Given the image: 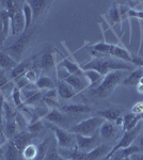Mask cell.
Wrapping results in <instances>:
<instances>
[{"label": "cell", "mask_w": 143, "mask_h": 160, "mask_svg": "<svg viewBox=\"0 0 143 160\" xmlns=\"http://www.w3.org/2000/svg\"><path fill=\"white\" fill-rule=\"evenodd\" d=\"M108 16L111 20V22H112V25H118L122 22L121 13H120L119 6L116 3H112V7L110 8V10L108 12Z\"/></svg>", "instance_id": "d6a6232c"}, {"label": "cell", "mask_w": 143, "mask_h": 160, "mask_svg": "<svg viewBox=\"0 0 143 160\" xmlns=\"http://www.w3.org/2000/svg\"><path fill=\"white\" fill-rule=\"evenodd\" d=\"M142 127H143V122H142V120H141L139 123H138V125L134 128V129L123 132V136H122L121 139H120V140L118 141L116 145L113 146V148H111V151L107 154V156L105 157V160H108L114 153H116V152L120 151V149L126 148H128L129 145H131V144L135 142V140H136V139L138 138V136L141 133Z\"/></svg>", "instance_id": "5b68a950"}, {"label": "cell", "mask_w": 143, "mask_h": 160, "mask_svg": "<svg viewBox=\"0 0 143 160\" xmlns=\"http://www.w3.org/2000/svg\"><path fill=\"white\" fill-rule=\"evenodd\" d=\"M0 35H2V38H3V25H2V19H1V8H0Z\"/></svg>", "instance_id": "f6af8a7d"}, {"label": "cell", "mask_w": 143, "mask_h": 160, "mask_svg": "<svg viewBox=\"0 0 143 160\" xmlns=\"http://www.w3.org/2000/svg\"><path fill=\"white\" fill-rule=\"evenodd\" d=\"M141 133H142V135H143V127H142V129H141Z\"/></svg>", "instance_id": "f907efd6"}, {"label": "cell", "mask_w": 143, "mask_h": 160, "mask_svg": "<svg viewBox=\"0 0 143 160\" xmlns=\"http://www.w3.org/2000/svg\"><path fill=\"white\" fill-rule=\"evenodd\" d=\"M34 29H29L28 31H25L22 35L18 37L16 41H14L8 47H6L4 51L11 57L13 60L16 61L17 63H19L20 59L24 56L26 49H27L29 44L31 43V40H32L33 35H34Z\"/></svg>", "instance_id": "3957f363"}, {"label": "cell", "mask_w": 143, "mask_h": 160, "mask_svg": "<svg viewBox=\"0 0 143 160\" xmlns=\"http://www.w3.org/2000/svg\"><path fill=\"white\" fill-rule=\"evenodd\" d=\"M142 6H143V1H142Z\"/></svg>", "instance_id": "f5cc1de1"}, {"label": "cell", "mask_w": 143, "mask_h": 160, "mask_svg": "<svg viewBox=\"0 0 143 160\" xmlns=\"http://www.w3.org/2000/svg\"><path fill=\"white\" fill-rule=\"evenodd\" d=\"M44 128V124L42 120H36V121H32L28 124V127H27V131H29L30 133L32 135H36L41 130Z\"/></svg>", "instance_id": "8d00e7d4"}, {"label": "cell", "mask_w": 143, "mask_h": 160, "mask_svg": "<svg viewBox=\"0 0 143 160\" xmlns=\"http://www.w3.org/2000/svg\"><path fill=\"white\" fill-rule=\"evenodd\" d=\"M140 121H141V115H136L131 112L123 115V124H122V127H121L122 132L134 129Z\"/></svg>", "instance_id": "ffe728a7"}, {"label": "cell", "mask_w": 143, "mask_h": 160, "mask_svg": "<svg viewBox=\"0 0 143 160\" xmlns=\"http://www.w3.org/2000/svg\"><path fill=\"white\" fill-rule=\"evenodd\" d=\"M54 140L51 137H47V138H45L40 144H38V155H36L35 160H43L44 159V157H45V155L47 153L49 146H50V144Z\"/></svg>", "instance_id": "f546056e"}, {"label": "cell", "mask_w": 143, "mask_h": 160, "mask_svg": "<svg viewBox=\"0 0 143 160\" xmlns=\"http://www.w3.org/2000/svg\"><path fill=\"white\" fill-rule=\"evenodd\" d=\"M57 91H58L59 96L63 99H71L77 95V92L75 91L69 83L63 81V80H61L58 83V86H57Z\"/></svg>", "instance_id": "603a6c76"}, {"label": "cell", "mask_w": 143, "mask_h": 160, "mask_svg": "<svg viewBox=\"0 0 143 160\" xmlns=\"http://www.w3.org/2000/svg\"><path fill=\"white\" fill-rule=\"evenodd\" d=\"M53 130L54 132L56 142L59 148L71 149L76 148V137L74 133L69 132V130L64 129V128L58 127L56 125H53Z\"/></svg>", "instance_id": "8992f818"}, {"label": "cell", "mask_w": 143, "mask_h": 160, "mask_svg": "<svg viewBox=\"0 0 143 160\" xmlns=\"http://www.w3.org/2000/svg\"><path fill=\"white\" fill-rule=\"evenodd\" d=\"M44 120L48 123H51L53 125L64 128L66 130H69L71 128V118L67 117V114H65L64 112L60 111L58 108H54V109L48 111L47 114L44 117Z\"/></svg>", "instance_id": "52a82bcc"}, {"label": "cell", "mask_w": 143, "mask_h": 160, "mask_svg": "<svg viewBox=\"0 0 143 160\" xmlns=\"http://www.w3.org/2000/svg\"><path fill=\"white\" fill-rule=\"evenodd\" d=\"M11 97H12L13 102H14V105L16 108H20L23 105H24V98H23L22 91H20L18 88L14 87L13 91L11 92Z\"/></svg>", "instance_id": "e575fe53"}, {"label": "cell", "mask_w": 143, "mask_h": 160, "mask_svg": "<svg viewBox=\"0 0 143 160\" xmlns=\"http://www.w3.org/2000/svg\"><path fill=\"white\" fill-rule=\"evenodd\" d=\"M108 160H129V158H120V157L115 156V155H112Z\"/></svg>", "instance_id": "bcb514c9"}, {"label": "cell", "mask_w": 143, "mask_h": 160, "mask_svg": "<svg viewBox=\"0 0 143 160\" xmlns=\"http://www.w3.org/2000/svg\"><path fill=\"white\" fill-rule=\"evenodd\" d=\"M142 76H143V68H142L134 69V71H131L130 73L125 77V79L123 80L122 84L125 87H130V88L137 87Z\"/></svg>", "instance_id": "44dd1931"}, {"label": "cell", "mask_w": 143, "mask_h": 160, "mask_svg": "<svg viewBox=\"0 0 143 160\" xmlns=\"http://www.w3.org/2000/svg\"><path fill=\"white\" fill-rule=\"evenodd\" d=\"M43 160H65L62 157V155L60 154L58 144H57V142L54 140L51 142L50 146H49L47 153H46Z\"/></svg>", "instance_id": "4316f807"}, {"label": "cell", "mask_w": 143, "mask_h": 160, "mask_svg": "<svg viewBox=\"0 0 143 160\" xmlns=\"http://www.w3.org/2000/svg\"><path fill=\"white\" fill-rule=\"evenodd\" d=\"M84 76L85 77V79L89 81L90 89H94L96 86H98L104 78V76H101L100 73H97L96 71H93V69L84 71Z\"/></svg>", "instance_id": "d4e9b609"}, {"label": "cell", "mask_w": 143, "mask_h": 160, "mask_svg": "<svg viewBox=\"0 0 143 160\" xmlns=\"http://www.w3.org/2000/svg\"><path fill=\"white\" fill-rule=\"evenodd\" d=\"M36 88L41 91L43 90H53V89H56V83L53 79L50 78L47 75H42V76L38 77V81H36Z\"/></svg>", "instance_id": "484cf974"}, {"label": "cell", "mask_w": 143, "mask_h": 160, "mask_svg": "<svg viewBox=\"0 0 143 160\" xmlns=\"http://www.w3.org/2000/svg\"><path fill=\"white\" fill-rule=\"evenodd\" d=\"M43 95H44V92L38 90L36 91L32 96L28 97L27 99L24 100V105L25 106H34V105H38V102H40L41 100L43 99Z\"/></svg>", "instance_id": "d590c367"}, {"label": "cell", "mask_w": 143, "mask_h": 160, "mask_svg": "<svg viewBox=\"0 0 143 160\" xmlns=\"http://www.w3.org/2000/svg\"><path fill=\"white\" fill-rule=\"evenodd\" d=\"M9 142V139H8V137L6 136V133H4V131L2 130L1 126H0V148H1L3 144H6V142Z\"/></svg>", "instance_id": "7bdbcfd3"}, {"label": "cell", "mask_w": 143, "mask_h": 160, "mask_svg": "<svg viewBox=\"0 0 143 160\" xmlns=\"http://www.w3.org/2000/svg\"><path fill=\"white\" fill-rule=\"evenodd\" d=\"M34 135L30 133L29 131H18V132L11 139V141L14 143V145L19 149L20 152L24 151V148L31 143V140L33 139Z\"/></svg>", "instance_id": "9a60e30c"}, {"label": "cell", "mask_w": 143, "mask_h": 160, "mask_svg": "<svg viewBox=\"0 0 143 160\" xmlns=\"http://www.w3.org/2000/svg\"><path fill=\"white\" fill-rule=\"evenodd\" d=\"M0 160H6V159H4L3 157H0Z\"/></svg>", "instance_id": "c3c4849f"}, {"label": "cell", "mask_w": 143, "mask_h": 160, "mask_svg": "<svg viewBox=\"0 0 143 160\" xmlns=\"http://www.w3.org/2000/svg\"><path fill=\"white\" fill-rule=\"evenodd\" d=\"M31 62H32L31 59L22 61V62H19V63H17V65L15 66V68H13L11 69V72H10V78L12 79V81L19 78V77L24 76V75L27 73L28 69H30Z\"/></svg>", "instance_id": "ac0fdd59"}, {"label": "cell", "mask_w": 143, "mask_h": 160, "mask_svg": "<svg viewBox=\"0 0 143 160\" xmlns=\"http://www.w3.org/2000/svg\"><path fill=\"white\" fill-rule=\"evenodd\" d=\"M132 64L134 65H137L139 68H143V59L139 58V57H132Z\"/></svg>", "instance_id": "ee69618b"}, {"label": "cell", "mask_w": 143, "mask_h": 160, "mask_svg": "<svg viewBox=\"0 0 143 160\" xmlns=\"http://www.w3.org/2000/svg\"><path fill=\"white\" fill-rule=\"evenodd\" d=\"M60 68L69 73V75H76V76H84V69L81 68V66H79L77 63H75L74 61L69 60V58H64L62 62L60 63Z\"/></svg>", "instance_id": "d6986e66"}, {"label": "cell", "mask_w": 143, "mask_h": 160, "mask_svg": "<svg viewBox=\"0 0 143 160\" xmlns=\"http://www.w3.org/2000/svg\"><path fill=\"white\" fill-rule=\"evenodd\" d=\"M3 102H4V98H3V95L0 93V126L2 125L3 123Z\"/></svg>", "instance_id": "60d3db41"}, {"label": "cell", "mask_w": 143, "mask_h": 160, "mask_svg": "<svg viewBox=\"0 0 143 160\" xmlns=\"http://www.w3.org/2000/svg\"><path fill=\"white\" fill-rule=\"evenodd\" d=\"M131 113L136 115H141L143 114V102H136L134 105V107L131 108Z\"/></svg>", "instance_id": "f35d334b"}, {"label": "cell", "mask_w": 143, "mask_h": 160, "mask_svg": "<svg viewBox=\"0 0 143 160\" xmlns=\"http://www.w3.org/2000/svg\"><path fill=\"white\" fill-rule=\"evenodd\" d=\"M4 74H6V72H4V69H1V68H0V79H1V77L3 76Z\"/></svg>", "instance_id": "7dc6e473"}, {"label": "cell", "mask_w": 143, "mask_h": 160, "mask_svg": "<svg viewBox=\"0 0 143 160\" xmlns=\"http://www.w3.org/2000/svg\"><path fill=\"white\" fill-rule=\"evenodd\" d=\"M36 68H38L42 71L49 72L56 68V57L54 56L53 50H45L38 56V59L36 61Z\"/></svg>", "instance_id": "30bf717a"}, {"label": "cell", "mask_w": 143, "mask_h": 160, "mask_svg": "<svg viewBox=\"0 0 143 160\" xmlns=\"http://www.w3.org/2000/svg\"><path fill=\"white\" fill-rule=\"evenodd\" d=\"M0 8H1V19H2V25H3V40L9 37V31H10V16L9 13L3 7H1L0 4Z\"/></svg>", "instance_id": "836d02e7"}, {"label": "cell", "mask_w": 143, "mask_h": 160, "mask_svg": "<svg viewBox=\"0 0 143 160\" xmlns=\"http://www.w3.org/2000/svg\"><path fill=\"white\" fill-rule=\"evenodd\" d=\"M25 77L27 78V80L30 82V83H36V81H38V73H36L33 68L28 69L27 73L25 74Z\"/></svg>", "instance_id": "74e56055"}, {"label": "cell", "mask_w": 143, "mask_h": 160, "mask_svg": "<svg viewBox=\"0 0 143 160\" xmlns=\"http://www.w3.org/2000/svg\"><path fill=\"white\" fill-rule=\"evenodd\" d=\"M134 143L137 144L138 148H139V149H140V152L143 153V135H142V133H140V135L138 136V138L135 140Z\"/></svg>", "instance_id": "b9f144b4"}, {"label": "cell", "mask_w": 143, "mask_h": 160, "mask_svg": "<svg viewBox=\"0 0 143 160\" xmlns=\"http://www.w3.org/2000/svg\"><path fill=\"white\" fill-rule=\"evenodd\" d=\"M23 13H24V18H25V30L28 31L30 29L31 24L33 22V16H32L31 8L28 4L27 1H25L23 3Z\"/></svg>", "instance_id": "4dcf8cb0"}, {"label": "cell", "mask_w": 143, "mask_h": 160, "mask_svg": "<svg viewBox=\"0 0 143 160\" xmlns=\"http://www.w3.org/2000/svg\"><path fill=\"white\" fill-rule=\"evenodd\" d=\"M22 155L25 160H35L36 155H38V145L30 143L29 145H27L24 148V151L22 152Z\"/></svg>", "instance_id": "1f68e13d"}, {"label": "cell", "mask_w": 143, "mask_h": 160, "mask_svg": "<svg viewBox=\"0 0 143 160\" xmlns=\"http://www.w3.org/2000/svg\"><path fill=\"white\" fill-rule=\"evenodd\" d=\"M104 122H105V120L100 117H97V115L96 117H91L89 118H85L84 121H80V122L74 124L73 126H71L69 131L74 133V135L90 137L98 132V129H100V127Z\"/></svg>", "instance_id": "277c9868"}, {"label": "cell", "mask_w": 143, "mask_h": 160, "mask_svg": "<svg viewBox=\"0 0 143 160\" xmlns=\"http://www.w3.org/2000/svg\"><path fill=\"white\" fill-rule=\"evenodd\" d=\"M127 75V71H113L107 74L104 76L98 86H96L94 89H91L92 94L98 98H107L114 92L118 86L123 82Z\"/></svg>", "instance_id": "7a4b0ae2"}, {"label": "cell", "mask_w": 143, "mask_h": 160, "mask_svg": "<svg viewBox=\"0 0 143 160\" xmlns=\"http://www.w3.org/2000/svg\"><path fill=\"white\" fill-rule=\"evenodd\" d=\"M17 65V62L14 61L6 51L0 50V68L1 69H12Z\"/></svg>", "instance_id": "f1b7e54d"}, {"label": "cell", "mask_w": 143, "mask_h": 160, "mask_svg": "<svg viewBox=\"0 0 143 160\" xmlns=\"http://www.w3.org/2000/svg\"><path fill=\"white\" fill-rule=\"evenodd\" d=\"M84 71H88V69H93L100 73L101 76H106L107 74L111 73L113 71H132L134 69V64L128 63L120 59L112 58L110 56H103L95 58L91 60L88 63L84 64L81 66Z\"/></svg>", "instance_id": "6da1fadb"}, {"label": "cell", "mask_w": 143, "mask_h": 160, "mask_svg": "<svg viewBox=\"0 0 143 160\" xmlns=\"http://www.w3.org/2000/svg\"><path fill=\"white\" fill-rule=\"evenodd\" d=\"M141 120H142V122H143V114H141Z\"/></svg>", "instance_id": "681fc988"}, {"label": "cell", "mask_w": 143, "mask_h": 160, "mask_svg": "<svg viewBox=\"0 0 143 160\" xmlns=\"http://www.w3.org/2000/svg\"><path fill=\"white\" fill-rule=\"evenodd\" d=\"M127 17H135V18H140L143 19V11H137L134 9H129L127 12Z\"/></svg>", "instance_id": "ab89813d"}, {"label": "cell", "mask_w": 143, "mask_h": 160, "mask_svg": "<svg viewBox=\"0 0 143 160\" xmlns=\"http://www.w3.org/2000/svg\"><path fill=\"white\" fill-rule=\"evenodd\" d=\"M10 22V30L12 37H19L25 32V18L23 13V7H17L14 16L12 17Z\"/></svg>", "instance_id": "9c48e42d"}, {"label": "cell", "mask_w": 143, "mask_h": 160, "mask_svg": "<svg viewBox=\"0 0 143 160\" xmlns=\"http://www.w3.org/2000/svg\"><path fill=\"white\" fill-rule=\"evenodd\" d=\"M61 111L71 117H78V115L92 112V108L84 104H69L62 106Z\"/></svg>", "instance_id": "4fadbf2b"}, {"label": "cell", "mask_w": 143, "mask_h": 160, "mask_svg": "<svg viewBox=\"0 0 143 160\" xmlns=\"http://www.w3.org/2000/svg\"><path fill=\"white\" fill-rule=\"evenodd\" d=\"M67 160H74V159H67Z\"/></svg>", "instance_id": "816d5d0a"}, {"label": "cell", "mask_w": 143, "mask_h": 160, "mask_svg": "<svg viewBox=\"0 0 143 160\" xmlns=\"http://www.w3.org/2000/svg\"><path fill=\"white\" fill-rule=\"evenodd\" d=\"M18 126L16 123V117L14 118H10V120L6 121V125H4V133L8 137L9 140L14 137L18 132Z\"/></svg>", "instance_id": "83f0119b"}, {"label": "cell", "mask_w": 143, "mask_h": 160, "mask_svg": "<svg viewBox=\"0 0 143 160\" xmlns=\"http://www.w3.org/2000/svg\"><path fill=\"white\" fill-rule=\"evenodd\" d=\"M62 80L65 81L66 83H69V86L77 92V94L80 92H84V90L89 89V87H90L89 81L85 79L84 76H76V75L67 74Z\"/></svg>", "instance_id": "8fae6325"}, {"label": "cell", "mask_w": 143, "mask_h": 160, "mask_svg": "<svg viewBox=\"0 0 143 160\" xmlns=\"http://www.w3.org/2000/svg\"><path fill=\"white\" fill-rule=\"evenodd\" d=\"M119 133V127L113 122L105 121L98 129V135L104 140H112Z\"/></svg>", "instance_id": "5bb4252c"}, {"label": "cell", "mask_w": 143, "mask_h": 160, "mask_svg": "<svg viewBox=\"0 0 143 160\" xmlns=\"http://www.w3.org/2000/svg\"><path fill=\"white\" fill-rule=\"evenodd\" d=\"M96 115L103 118L105 121L115 123L118 118L123 117V109H122V108H118V107L107 108V109L96 111Z\"/></svg>", "instance_id": "2e32d148"}, {"label": "cell", "mask_w": 143, "mask_h": 160, "mask_svg": "<svg viewBox=\"0 0 143 160\" xmlns=\"http://www.w3.org/2000/svg\"><path fill=\"white\" fill-rule=\"evenodd\" d=\"M22 157H23L22 152L14 145V143H13L11 140H9V142L7 143L4 159L6 160H20Z\"/></svg>", "instance_id": "cb8c5ba5"}, {"label": "cell", "mask_w": 143, "mask_h": 160, "mask_svg": "<svg viewBox=\"0 0 143 160\" xmlns=\"http://www.w3.org/2000/svg\"><path fill=\"white\" fill-rule=\"evenodd\" d=\"M108 56L112 57V58L120 59V60H123V61L132 64V62H131L132 56H130V53H129L125 48L121 47V46H119V45H115V44H111Z\"/></svg>", "instance_id": "e0dca14e"}, {"label": "cell", "mask_w": 143, "mask_h": 160, "mask_svg": "<svg viewBox=\"0 0 143 160\" xmlns=\"http://www.w3.org/2000/svg\"><path fill=\"white\" fill-rule=\"evenodd\" d=\"M75 137H76V148L79 149L80 152H84V153H89L101 144L100 137L97 132L90 137L81 135H75Z\"/></svg>", "instance_id": "ba28073f"}, {"label": "cell", "mask_w": 143, "mask_h": 160, "mask_svg": "<svg viewBox=\"0 0 143 160\" xmlns=\"http://www.w3.org/2000/svg\"><path fill=\"white\" fill-rule=\"evenodd\" d=\"M27 2L31 8V11H32L33 22H35L41 16L47 13V10L49 9V6L51 3L50 1H45V0H30Z\"/></svg>", "instance_id": "7c38bea8"}, {"label": "cell", "mask_w": 143, "mask_h": 160, "mask_svg": "<svg viewBox=\"0 0 143 160\" xmlns=\"http://www.w3.org/2000/svg\"><path fill=\"white\" fill-rule=\"evenodd\" d=\"M111 146L108 144H100L93 151L87 153V160H100L104 156H107V154L111 151Z\"/></svg>", "instance_id": "7402d4cb"}]
</instances>
